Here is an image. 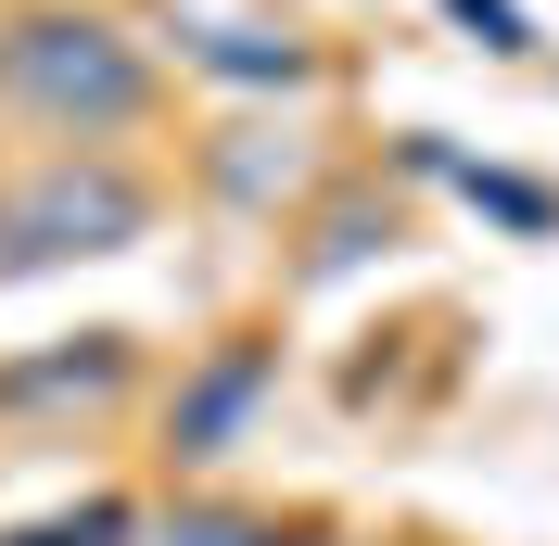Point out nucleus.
Returning <instances> with one entry per match:
<instances>
[{
    "instance_id": "nucleus-1",
    "label": "nucleus",
    "mask_w": 559,
    "mask_h": 546,
    "mask_svg": "<svg viewBox=\"0 0 559 546\" xmlns=\"http://www.w3.org/2000/svg\"><path fill=\"white\" fill-rule=\"evenodd\" d=\"M0 90L38 128H128L140 115V64L115 26H13L0 38Z\"/></svg>"
},
{
    "instance_id": "nucleus-2",
    "label": "nucleus",
    "mask_w": 559,
    "mask_h": 546,
    "mask_svg": "<svg viewBox=\"0 0 559 546\" xmlns=\"http://www.w3.org/2000/svg\"><path fill=\"white\" fill-rule=\"evenodd\" d=\"M140 229V191L128 178H38L0 204V268H51V254H115Z\"/></svg>"
},
{
    "instance_id": "nucleus-4",
    "label": "nucleus",
    "mask_w": 559,
    "mask_h": 546,
    "mask_svg": "<svg viewBox=\"0 0 559 546\" xmlns=\"http://www.w3.org/2000/svg\"><path fill=\"white\" fill-rule=\"evenodd\" d=\"M178 546H254V534H242V521H191Z\"/></svg>"
},
{
    "instance_id": "nucleus-3",
    "label": "nucleus",
    "mask_w": 559,
    "mask_h": 546,
    "mask_svg": "<svg viewBox=\"0 0 559 546\" xmlns=\"http://www.w3.org/2000/svg\"><path fill=\"white\" fill-rule=\"evenodd\" d=\"M254 381H267V369H254V356H229V369H216L204 394H191V419H178V444H191V458H216V444H229V419L254 407Z\"/></svg>"
}]
</instances>
